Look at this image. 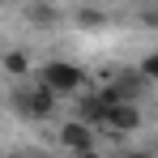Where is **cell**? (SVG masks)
I'll list each match as a JSON object with an SVG mask.
<instances>
[{
    "label": "cell",
    "instance_id": "obj_9",
    "mask_svg": "<svg viewBox=\"0 0 158 158\" xmlns=\"http://www.w3.org/2000/svg\"><path fill=\"white\" fill-rule=\"evenodd\" d=\"M81 158H103V154H81Z\"/></svg>",
    "mask_w": 158,
    "mask_h": 158
},
{
    "label": "cell",
    "instance_id": "obj_7",
    "mask_svg": "<svg viewBox=\"0 0 158 158\" xmlns=\"http://www.w3.org/2000/svg\"><path fill=\"white\" fill-rule=\"evenodd\" d=\"M124 158H154V154H145V150H132V154H124Z\"/></svg>",
    "mask_w": 158,
    "mask_h": 158
},
{
    "label": "cell",
    "instance_id": "obj_6",
    "mask_svg": "<svg viewBox=\"0 0 158 158\" xmlns=\"http://www.w3.org/2000/svg\"><path fill=\"white\" fill-rule=\"evenodd\" d=\"M30 17H34V22H56L60 13H56V9H30Z\"/></svg>",
    "mask_w": 158,
    "mask_h": 158
},
{
    "label": "cell",
    "instance_id": "obj_4",
    "mask_svg": "<svg viewBox=\"0 0 158 158\" xmlns=\"http://www.w3.org/2000/svg\"><path fill=\"white\" fill-rule=\"evenodd\" d=\"M60 141H64L77 158H81V154H94V128L81 124V120H69V124L60 128Z\"/></svg>",
    "mask_w": 158,
    "mask_h": 158
},
{
    "label": "cell",
    "instance_id": "obj_5",
    "mask_svg": "<svg viewBox=\"0 0 158 158\" xmlns=\"http://www.w3.org/2000/svg\"><path fill=\"white\" fill-rule=\"evenodd\" d=\"M4 69H9L13 77H26V69H30V60H26V52H9V56H4Z\"/></svg>",
    "mask_w": 158,
    "mask_h": 158
},
{
    "label": "cell",
    "instance_id": "obj_1",
    "mask_svg": "<svg viewBox=\"0 0 158 158\" xmlns=\"http://www.w3.org/2000/svg\"><path fill=\"white\" fill-rule=\"evenodd\" d=\"M39 85H43L52 98H64V94H77L81 85H85V73H81L77 64H69V60H52V64L39 73Z\"/></svg>",
    "mask_w": 158,
    "mask_h": 158
},
{
    "label": "cell",
    "instance_id": "obj_8",
    "mask_svg": "<svg viewBox=\"0 0 158 158\" xmlns=\"http://www.w3.org/2000/svg\"><path fill=\"white\" fill-rule=\"evenodd\" d=\"M13 158H39V154H13Z\"/></svg>",
    "mask_w": 158,
    "mask_h": 158
},
{
    "label": "cell",
    "instance_id": "obj_2",
    "mask_svg": "<svg viewBox=\"0 0 158 158\" xmlns=\"http://www.w3.org/2000/svg\"><path fill=\"white\" fill-rule=\"evenodd\" d=\"M141 124V111H137V103H111L103 94V115H98V128L107 132H132Z\"/></svg>",
    "mask_w": 158,
    "mask_h": 158
},
{
    "label": "cell",
    "instance_id": "obj_3",
    "mask_svg": "<svg viewBox=\"0 0 158 158\" xmlns=\"http://www.w3.org/2000/svg\"><path fill=\"white\" fill-rule=\"evenodd\" d=\"M13 107H17L22 115H30V120H43V115H52V111H56V98L34 81V85H26V90L13 94Z\"/></svg>",
    "mask_w": 158,
    "mask_h": 158
}]
</instances>
